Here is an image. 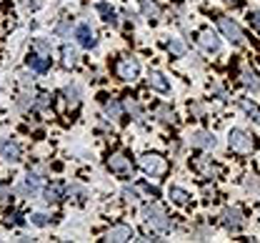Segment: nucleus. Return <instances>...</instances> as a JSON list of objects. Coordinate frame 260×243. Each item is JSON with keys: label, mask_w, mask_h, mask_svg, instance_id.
<instances>
[{"label": "nucleus", "mask_w": 260, "mask_h": 243, "mask_svg": "<svg viewBox=\"0 0 260 243\" xmlns=\"http://www.w3.org/2000/svg\"><path fill=\"white\" fill-rule=\"evenodd\" d=\"M63 96H65V101H68V105H78V88H65L63 90Z\"/></svg>", "instance_id": "a878e982"}, {"label": "nucleus", "mask_w": 260, "mask_h": 243, "mask_svg": "<svg viewBox=\"0 0 260 243\" xmlns=\"http://www.w3.org/2000/svg\"><path fill=\"white\" fill-rule=\"evenodd\" d=\"M115 73H118V78H120V80H125V83H135V80H138V75H140V63H138L133 55H123V58L115 63Z\"/></svg>", "instance_id": "20e7f679"}, {"label": "nucleus", "mask_w": 260, "mask_h": 243, "mask_svg": "<svg viewBox=\"0 0 260 243\" xmlns=\"http://www.w3.org/2000/svg\"><path fill=\"white\" fill-rule=\"evenodd\" d=\"M38 186H40V180H38V175H25V191H30V193H35L38 191Z\"/></svg>", "instance_id": "bb28decb"}, {"label": "nucleus", "mask_w": 260, "mask_h": 243, "mask_svg": "<svg viewBox=\"0 0 260 243\" xmlns=\"http://www.w3.org/2000/svg\"><path fill=\"white\" fill-rule=\"evenodd\" d=\"M148 85H150L153 90H158V93H168V90H170V83L162 78V73H158V70H153V73L148 75Z\"/></svg>", "instance_id": "dca6fc26"}, {"label": "nucleus", "mask_w": 260, "mask_h": 243, "mask_svg": "<svg viewBox=\"0 0 260 243\" xmlns=\"http://www.w3.org/2000/svg\"><path fill=\"white\" fill-rule=\"evenodd\" d=\"M75 63H78V50H75L73 45H68V43H65L63 45V66L65 68H73Z\"/></svg>", "instance_id": "4be33fe9"}, {"label": "nucleus", "mask_w": 260, "mask_h": 243, "mask_svg": "<svg viewBox=\"0 0 260 243\" xmlns=\"http://www.w3.org/2000/svg\"><path fill=\"white\" fill-rule=\"evenodd\" d=\"M133 238H135V231L130 228L128 223H118V226H113L105 233V241H113V243H125V241H133Z\"/></svg>", "instance_id": "0eeeda50"}, {"label": "nucleus", "mask_w": 260, "mask_h": 243, "mask_svg": "<svg viewBox=\"0 0 260 243\" xmlns=\"http://www.w3.org/2000/svg\"><path fill=\"white\" fill-rule=\"evenodd\" d=\"M228 145H230V150H235L240 156H248V153H253L255 140H253L250 133H245L243 128H233L230 136H228Z\"/></svg>", "instance_id": "f03ea898"}, {"label": "nucleus", "mask_w": 260, "mask_h": 243, "mask_svg": "<svg viewBox=\"0 0 260 243\" xmlns=\"http://www.w3.org/2000/svg\"><path fill=\"white\" fill-rule=\"evenodd\" d=\"M123 201H125V203H130V206H135V203L140 201L138 188H130V186H125V188H123Z\"/></svg>", "instance_id": "393cba45"}, {"label": "nucleus", "mask_w": 260, "mask_h": 243, "mask_svg": "<svg viewBox=\"0 0 260 243\" xmlns=\"http://www.w3.org/2000/svg\"><path fill=\"white\" fill-rule=\"evenodd\" d=\"M190 145L193 148H203V150H210V148H215V136L213 133H208V131H195L193 136H190Z\"/></svg>", "instance_id": "9d476101"}, {"label": "nucleus", "mask_w": 260, "mask_h": 243, "mask_svg": "<svg viewBox=\"0 0 260 243\" xmlns=\"http://www.w3.org/2000/svg\"><path fill=\"white\" fill-rule=\"evenodd\" d=\"M248 20H250V25L260 31V10H253V13H248Z\"/></svg>", "instance_id": "c85d7f7f"}, {"label": "nucleus", "mask_w": 260, "mask_h": 243, "mask_svg": "<svg viewBox=\"0 0 260 243\" xmlns=\"http://www.w3.org/2000/svg\"><path fill=\"white\" fill-rule=\"evenodd\" d=\"M170 198H173V203H178V206L190 203V193H188V191H183V188H178V186H173V188H170Z\"/></svg>", "instance_id": "412c9836"}, {"label": "nucleus", "mask_w": 260, "mask_h": 243, "mask_svg": "<svg viewBox=\"0 0 260 243\" xmlns=\"http://www.w3.org/2000/svg\"><path fill=\"white\" fill-rule=\"evenodd\" d=\"M95 10L103 15V20H105V23H110V25H118V23H120V20H118V13H115L108 3H98Z\"/></svg>", "instance_id": "aec40b11"}, {"label": "nucleus", "mask_w": 260, "mask_h": 243, "mask_svg": "<svg viewBox=\"0 0 260 243\" xmlns=\"http://www.w3.org/2000/svg\"><path fill=\"white\" fill-rule=\"evenodd\" d=\"M138 188H140V191H145V193H150L153 198H158V196H160V191H158V188H150V186H145V183H140Z\"/></svg>", "instance_id": "7c9ffc66"}, {"label": "nucleus", "mask_w": 260, "mask_h": 243, "mask_svg": "<svg viewBox=\"0 0 260 243\" xmlns=\"http://www.w3.org/2000/svg\"><path fill=\"white\" fill-rule=\"evenodd\" d=\"M155 113H158V118H160L162 123H175V113H173L168 105H158Z\"/></svg>", "instance_id": "b1692460"}, {"label": "nucleus", "mask_w": 260, "mask_h": 243, "mask_svg": "<svg viewBox=\"0 0 260 243\" xmlns=\"http://www.w3.org/2000/svg\"><path fill=\"white\" fill-rule=\"evenodd\" d=\"M143 218H145V223L153 228V231H160V233H165V231H170V218H168V213L158 206V203H150V206H145L143 208Z\"/></svg>", "instance_id": "f257e3e1"}, {"label": "nucleus", "mask_w": 260, "mask_h": 243, "mask_svg": "<svg viewBox=\"0 0 260 243\" xmlns=\"http://www.w3.org/2000/svg\"><path fill=\"white\" fill-rule=\"evenodd\" d=\"M193 168L195 171H200V173L205 175V178H215L218 175V168L208 161V158H195L193 161Z\"/></svg>", "instance_id": "a211bd4d"}, {"label": "nucleus", "mask_w": 260, "mask_h": 243, "mask_svg": "<svg viewBox=\"0 0 260 243\" xmlns=\"http://www.w3.org/2000/svg\"><path fill=\"white\" fill-rule=\"evenodd\" d=\"M220 218H223L220 223L225 226L228 231H240V228L245 226V213L238 208V206H230V208H225Z\"/></svg>", "instance_id": "39448f33"}, {"label": "nucleus", "mask_w": 260, "mask_h": 243, "mask_svg": "<svg viewBox=\"0 0 260 243\" xmlns=\"http://www.w3.org/2000/svg\"><path fill=\"white\" fill-rule=\"evenodd\" d=\"M75 38H78V43L83 45V48H95L98 38L93 33V28L88 25V23H80L78 28H75Z\"/></svg>", "instance_id": "9b49d317"}, {"label": "nucleus", "mask_w": 260, "mask_h": 243, "mask_svg": "<svg viewBox=\"0 0 260 243\" xmlns=\"http://www.w3.org/2000/svg\"><path fill=\"white\" fill-rule=\"evenodd\" d=\"M138 166H140L148 175H165L168 173V161H165L162 156H158V153H145V156H140Z\"/></svg>", "instance_id": "7ed1b4c3"}, {"label": "nucleus", "mask_w": 260, "mask_h": 243, "mask_svg": "<svg viewBox=\"0 0 260 243\" xmlns=\"http://www.w3.org/2000/svg\"><path fill=\"white\" fill-rule=\"evenodd\" d=\"M0 156H3V161H8V163H18V161H20V145H18L15 140H3V143H0Z\"/></svg>", "instance_id": "f8f14e48"}, {"label": "nucleus", "mask_w": 260, "mask_h": 243, "mask_svg": "<svg viewBox=\"0 0 260 243\" xmlns=\"http://www.w3.org/2000/svg\"><path fill=\"white\" fill-rule=\"evenodd\" d=\"M223 3H228V5H233V8H235V5H240V0H223Z\"/></svg>", "instance_id": "72a5a7b5"}, {"label": "nucleus", "mask_w": 260, "mask_h": 243, "mask_svg": "<svg viewBox=\"0 0 260 243\" xmlns=\"http://www.w3.org/2000/svg\"><path fill=\"white\" fill-rule=\"evenodd\" d=\"M108 168H110L113 173H118V175H130L133 173L130 158L128 156H123V153H113V156L108 158Z\"/></svg>", "instance_id": "6e6552de"}, {"label": "nucleus", "mask_w": 260, "mask_h": 243, "mask_svg": "<svg viewBox=\"0 0 260 243\" xmlns=\"http://www.w3.org/2000/svg\"><path fill=\"white\" fill-rule=\"evenodd\" d=\"M10 196V186L8 183H0V201H5Z\"/></svg>", "instance_id": "2f4dec72"}, {"label": "nucleus", "mask_w": 260, "mask_h": 243, "mask_svg": "<svg viewBox=\"0 0 260 243\" xmlns=\"http://www.w3.org/2000/svg\"><path fill=\"white\" fill-rule=\"evenodd\" d=\"M250 115H253V118H255V123H260V108H255V110H253V113H250Z\"/></svg>", "instance_id": "473e14b6"}, {"label": "nucleus", "mask_w": 260, "mask_h": 243, "mask_svg": "<svg viewBox=\"0 0 260 243\" xmlns=\"http://www.w3.org/2000/svg\"><path fill=\"white\" fill-rule=\"evenodd\" d=\"M198 45H200L205 53H220V38L213 33V31H200Z\"/></svg>", "instance_id": "1a4fd4ad"}, {"label": "nucleus", "mask_w": 260, "mask_h": 243, "mask_svg": "<svg viewBox=\"0 0 260 243\" xmlns=\"http://www.w3.org/2000/svg\"><path fill=\"white\" fill-rule=\"evenodd\" d=\"M28 66H30L35 73H45V70L50 68V55H43V53H30Z\"/></svg>", "instance_id": "ddd939ff"}, {"label": "nucleus", "mask_w": 260, "mask_h": 243, "mask_svg": "<svg viewBox=\"0 0 260 243\" xmlns=\"http://www.w3.org/2000/svg\"><path fill=\"white\" fill-rule=\"evenodd\" d=\"M140 10H143V15L150 18V20H158V18H160V5H158L155 0H140Z\"/></svg>", "instance_id": "6ab92c4d"}, {"label": "nucleus", "mask_w": 260, "mask_h": 243, "mask_svg": "<svg viewBox=\"0 0 260 243\" xmlns=\"http://www.w3.org/2000/svg\"><path fill=\"white\" fill-rule=\"evenodd\" d=\"M218 28H220V33L225 35V38H230V43H243V31H240V25L235 20L220 15L218 18Z\"/></svg>", "instance_id": "423d86ee"}, {"label": "nucleus", "mask_w": 260, "mask_h": 243, "mask_svg": "<svg viewBox=\"0 0 260 243\" xmlns=\"http://www.w3.org/2000/svg\"><path fill=\"white\" fill-rule=\"evenodd\" d=\"M32 45H35V50H38V53H43V55H50V45H48L45 40H35Z\"/></svg>", "instance_id": "cd10ccee"}, {"label": "nucleus", "mask_w": 260, "mask_h": 243, "mask_svg": "<svg viewBox=\"0 0 260 243\" xmlns=\"http://www.w3.org/2000/svg\"><path fill=\"white\" fill-rule=\"evenodd\" d=\"M103 113H105V118H108V120H120V115H123V105H120L118 98H110V101H105Z\"/></svg>", "instance_id": "2eb2a0df"}, {"label": "nucleus", "mask_w": 260, "mask_h": 243, "mask_svg": "<svg viewBox=\"0 0 260 243\" xmlns=\"http://www.w3.org/2000/svg\"><path fill=\"white\" fill-rule=\"evenodd\" d=\"M63 193H65L63 183H48V186H45V191H43V196H45V201H48V203H58V201L63 198Z\"/></svg>", "instance_id": "4468645a"}, {"label": "nucleus", "mask_w": 260, "mask_h": 243, "mask_svg": "<svg viewBox=\"0 0 260 243\" xmlns=\"http://www.w3.org/2000/svg\"><path fill=\"white\" fill-rule=\"evenodd\" d=\"M30 221L35 223V226H48V216H43V213H35Z\"/></svg>", "instance_id": "c756f323"}, {"label": "nucleus", "mask_w": 260, "mask_h": 243, "mask_svg": "<svg viewBox=\"0 0 260 243\" xmlns=\"http://www.w3.org/2000/svg\"><path fill=\"white\" fill-rule=\"evenodd\" d=\"M168 50H170L173 55H178V58H183V55L188 53V48H185V43H183L180 38H170V40H168Z\"/></svg>", "instance_id": "5701e85b"}, {"label": "nucleus", "mask_w": 260, "mask_h": 243, "mask_svg": "<svg viewBox=\"0 0 260 243\" xmlns=\"http://www.w3.org/2000/svg\"><path fill=\"white\" fill-rule=\"evenodd\" d=\"M240 83L248 88V90H260V78H258V73L255 70H250V68H245L243 73H240Z\"/></svg>", "instance_id": "f3484780"}]
</instances>
